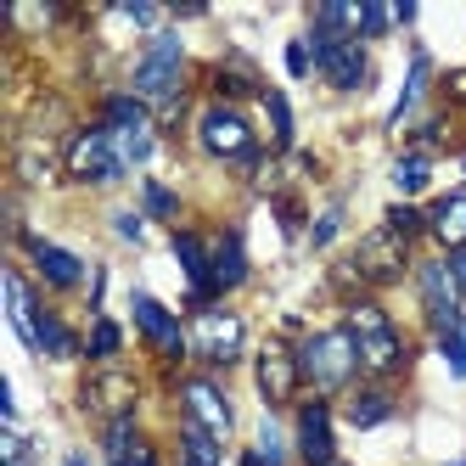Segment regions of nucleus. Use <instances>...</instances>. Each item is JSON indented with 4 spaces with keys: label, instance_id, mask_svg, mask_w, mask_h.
Returning <instances> with one entry per match:
<instances>
[{
    "label": "nucleus",
    "instance_id": "obj_30",
    "mask_svg": "<svg viewBox=\"0 0 466 466\" xmlns=\"http://www.w3.org/2000/svg\"><path fill=\"white\" fill-rule=\"evenodd\" d=\"M0 466H28V444H23V432L6 427V444H0Z\"/></svg>",
    "mask_w": 466,
    "mask_h": 466
},
{
    "label": "nucleus",
    "instance_id": "obj_1",
    "mask_svg": "<svg viewBox=\"0 0 466 466\" xmlns=\"http://www.w3.org/2000/svg\"><path fill=\"white\" fill-rule=\"evenodd\" d=\"M349 338H354V354H360V371L399 377V365H405V343H399L393 320L377 304H354L349 309Z\"/></svg>",
    "mask_w": 466,
    "mask_h": 466
},
{
    "label": "nucleus",
    "instance_id": "obj_17",
    "mask_svg": "<svg viewBox=\"0 0 466 466\" xmlns=\"http://www.w3.org/2000/svg\"><path fill=\"white\" fill-rule=\"evenodd\" d=\"M28 253H35V264H40V276H46L51 287H79V276H85V264H79L74 253H62V248H51V242H35V237H28Z\"/></svg>",
    "mask_w": 466,
    "mask_h": 466
},
{
    "label": "nucleus",
    "instance_id": "obj_39",
    "mask_svg": "<svg viewBox=\"0 0 466 466\" xmlns=\"http://www.w3.org/2000/svg\"><path fill=\"white\" fill-rule=\"evenodd\" d=\"M62 466H90V461H85V455H68V461H62Z\"/></svg>",
    "mask_w": 466,
    "mask_h": 466
},
{
    "label": "nucleus",
    "instance_id": "obj_24",
    "mask_svg": "<svg viewBox=\"0 0 466 466\" xmlns=\"http://www.w3.org/2000/svg\"><path fill=\"white\" fill-rule=\"evenodd\" d=\"M427 74H432V62L416 51V62H410V79H405V96H399V107H393V124L405 118L410 107H416V96H421V85H427Z\"/></svg>",
    "mask_w": 466,
    "mask_h": 466
},
{
    "label": "nucleus",
    "instance_id": "obj_11",
    "mask_svg": "<svg viewBox=\"0 0 466 466\" xmlns=\"http://www.w3.org/2000/svg\"><path fill=\"white\" fill-rule=\"evenodd\" d=\"M298 450H304V466H338V444H331V410L326 399H309L298 410Z\"/></svg>",
    "mask_w": 466,
    "mask_h": 466
},
{
    "label": "nucleus",
    "instance_id": "obj_25",
    "mask_svg": "<svg viewBox=\"0 0 466 466\" xmlns=\"http://www.w3.org/2000/svg\"><path fill=\"white\" fill-rule=\"evenodd\" d=\"M439 343H444L450 371H455V377H466V320H455L450 331H439Z\"/></svg>",
    "mask_w": 466,
    "mask_h": 466
},
{
    "label": "nucleus",
    "instance_id": "obj_4",
    "mask_svg": "<svg viewBox=\"0 0 466 466\" xmlns=\"http://www.w3.org/2000/svg\"><path fill=\"white\" fill-rule=\"evenodd\" d=\"M180 74H186V51H180V40L175 35H157L147 51H141V62H136V96L141 102H180Z\"/></svg>",
    "mask_w": 466,
    "mask_h": 466
},
{
    "label": "nucleus",
    "instance_id": "obj_16",
    "mask_svg": "<svg viewBox=\"0 0 466 466\" xmlns=\"http://www.w3.org/2000/svg\"><path fill=\"white\" fill-rule=\"evenodd\" d=\"M248 276V253H242V237L237 230H225V237L214 242V292H230V287H242Z\"/></svg>",
    "mask_w": 466,
    "mask_h": 466
},
{
    "label": "nucleus",
    "instance_id": "obj_38",
    "mask_svg": "<svg viewBox=\"0 0 466 466\" xmlns=\"http://www.w3.org/2000/svg\"><path fill=\"white\" fill-rule=\"evenodd\" d=\"M242 466H270V461H264L258 450H248V455H242Z\"/></svg>",
    "mask_w": 466,
    "mask_h": 466
},
{
    "label": "nucleus",
    "instance_id": "obj_18",
    "mask_svg": "<svg viewBox=\"0 0 466 466\" xmlns=\"http://www.w3.org/2000/svg\"><path fill=\"white\" fill-rule=\"evenodd\" d=\"M432 237H439L450 253H461L466 248V191H455V197H444L439 208H432Z\"/></svg>",
    "mask_w": 466,
    "mask_h": 466
},
{
    "label": "nucleus",
    "instance_id": "obj_26",
    "mask_svg": "<svg viewBox=\"0 0 466 466\" xmlns=\"http://www.w3.org/2000/svg\"><path fill=\"white\" fill-rule=\"evenodd\" d=\"M393 186L399 191H421L427 186V157H399L393 163Z\"/></svg>",
    "mask_w": 466,
    "mask_h": 466
},
{
    "label": "nucleus",
    "instance_id": "obj_37",
    "mask_svg": "<svg viewBox=\"0 0 466 466\" xmlns=\"http://www.w3.org/2000/svg\"><path fill=\"white\" fill-rule=\"evenodd\" d=\"M124 466H157V461H152V450H136V455H129Z\"/></svg>",
    "mask_w": 466,
    "mask_h": 466
},
{
    "label": "nucleus",
    "instance_id": "obj_32",
    "mask_svg": "<svg viewBox=\"0 0 466 466\" xmlns=\"http://www.w3.org/2000/svg\"><path fill=\"white\" fill-rule=\"evenodd\" d=\"M338 225H343V214H338V208H326V214L315 219V248H326L331 237H338Z\"/></svg>",
    "mask_w": 466,
    "mask_h": 466
},
{
    "label": "nucleus",
    "instance_id": "obj_29",
    "mask_svg": "<svg viewBox=\"0 0 466 466\" xmlns=\"http://www.w3.org/2000/svg\"><path fill=\"white\" fill-rule=\"evenodd\" d=\"M264 102H270V118H276V141L287 147V141H292V107H287V96H276V90H270Z\"/></svg>",
    "mask_w": 466,
    "mask_h": 466
},
{
    "label": "nucleus",
    "instance_id": "obj_34",
    "mask_svg": "<svg viewBox=\"0 0 466 466\" xmlns=\"http://www.w3.org/2000/svg\"><path fill=\"white\" fill-rule=\"evenodd\" d=\"M450 276H455V292H461V304H466V248L450 253Z\"/></svg>",
    "mask_w": 466,
    "mask_h": 466
},
{
    "label": "nucleus",
    "instance_id": "obj_33",
    "mask_svg": "<svg viewBox=\"0 0 466 466\" xmlns=\"http://www.w3.org/2000/svg\"><path fill=\"white\" fill-rule=\"evenodd\" d=\"M287 68H292L298 79H304V74H309V40H298V46L287 51Z\"/></svg>",
    "mask_w": 466,
    "mask_h": 466
},
{
    "label": "nucleus",
    "instance_id": "obj_7",
    "mask_svg": "<svg viewBox=\"0 0 466 466\" xmlns=\"http://www.w3.org/2000/svg\"><path fill=\"white\" fill-rule=\"evenodd\" d=\"M242 343H248L242 320L225 315V309H203L197 326H191V349H197V360H208V365H230L242 354Z\"/></svg>",
    "mask_w": 466,
    "mask_h": 466
},
{
    "label": "nucleus",
    "instance_id": "obj_21",
    "mask_svg": "<svg viewBox=\"0 0 466 466\" xmlns=\"http://www.w3.org/2000/svg\"><path fill=\"white\" fill-rule=\"evenodd\" d=\"M388 416H393V393H382V388H365V393L349 399V421L354 427H382Z\"/></svg>",
    "mask_w": 466,
    "mask_h": 466
},
{
    "label": "nucleus",
    "instance_id": "obj_3",
    "mask_svg": "<svg viewBox=\"0 0 466 466\" xmlns=\"http://www.w3.org/2000/svg\"><path fill=\"white\" fill-rule=\"evenodd\" d=\"M102 129H107V141H113L124 169H141L152 157V118H147L141 96H113L107 113H102Z\"/></svg>",
    "mask_w": 466,
    "mask_h": 466
},
{
    "label": "nucleus",
    "instance_id": "obj_9",
    "mask_svg": "<svg viewBox=\"0 0 466 466\" xmlns=\"http://www.w3.org/2000/svg\"><path fill=\"white\" fill-rule=\"evenodd\" d=\"M405 264H410L405 237H393L388 225H382V230H371V237L360 242V253H354L360 281H399V276H405Z\"/></svg>",
    "mask_w": 466,
    "mask_h": 466
},
{
    "label": "nucleus",
    "instance_id": "obj_2",
    "mask_svg": "<svg viewBox=\"0 0 466 466\" xmlns=\"http://www.w3.org/2000/svg\"><path fill=\"white\" fill-rule=\"evenodd\" d=\"M298 365H304V377H309L320 393H338V388L360 371V354H354L349 326H343V331H315V338L298 349Z\"/></svg>",
    "mask_w": 466,
    "mask_h": 466
},
{
    "label": "nucleus",
    "instance_id": "obj_19",
    "mask_svg": "<svg viewBox=\"0 0 466 466\" xmlns=\"http://www.w3.org/2000/svg\"><path fill=\"white\" fill-rule=\"evenodd\" d=\"M6 309H12V326H17V338L35 349V338H40V309H35V298H28V281L12 270L6 276Z\"/></svg>",
    "mask_w": 466,
    "mask_h": 466
},
{
    "label": "nucleus",
    "instance_id": "obj_8",
    "mask_svg": "<svg viewBox=\"0 0 466 466\" xmlns=\"http://www.w3.org/2000/svg\"><path fill=\"white\" fill-rule=\"evenodd\" d=\"M315 68L326 74L331 90H360V85H365V46H360V40L315 35Z\"/></svg>",
    "mask_w": 466,
    "mask_h": 466
},
{
    "label": "nucleus",
    "instance_id": "obj_35",
    "mask_svg": "<svg viewBox=\"0 0 466 466\" xmlns=\"http://www.w3.org/2000/svg\"><path fill=\"white\" fill-rule=\"evenodd\" d=\"M113 225H118V237H124V242H141V214H118Z\"/></svg>",
    "mask_w": 466,
    "mask_h": 466
},
{
    "label": "nucleus",
    "instance_id": "obj_31",
    "mask_svg": "<svg viewBox=\"0 0 466 466\" xmlns=\"http://www.w3.org/2000/svg\"><path fill=\"white\" fill-rule=\"evenodd\" d=\"M147 214H157V219H175V191L147 186Z\"/></svg>",
    "mask_w": 466,
    "mask_h": 466
},
{
    "label": "nucleus",
    "instance_id": "obj_22",
    "mask_svg": "<svg viewBox=\"0 0 466 466\" xmlns=\"http://www.w3.org/2000/svg\"><path fill=\"white\" fill-rule=\"evenodd\" d=\"M180 450H186V466H225L219 461V439L214 432H203V427H180Z\"/></svg>",
    "mask_w": 466,
    "mask_h": 466
},
{
    "label": "nucleus",
    "instance_id": "obj_36",
    "mask_svg": "<svg viewBox=\"0 0 466 466\" xmlns=\"http://www.w3.org/2000/svg\"><path fill=\"white\" fill-rule=\"evenodd\" d=\"M124 17H129V23H147V28L157 23V12H152V6H124Z\"/></svg>",
    "mask_w": 466,
    "mask_h": 466
},
{
    "label": "nucleus",
    "instance_id": "obj_5",
    "mask_svg": "<svg viewBox=\"0 0 466 466\" xmlns=\"http://www.w3.org/2000/svg\"><path fill=\"white\" fill-rule=\"evenodd\" d=\"M68 175L74 180H85V186H107V180H118L124 175V163H118V152H113V141H107V129L96 124V129H79V136L68 141Z\"/></svg>",
    "mask_w": 466,
    "mask_h": 466
},
{
    "label": "nucleus",
    "instance_id": "obj_40",
    "mask_svg": "<svg viewBox=\"0 0 466 466\" xmlns=\"http://www.w3.org/2000/svg\"><path fill=\"white\" fill-rule=\"evenodd\" d=\"M338 466H343V461H338Z\"/></svg>",
    "mask_w": 466,
    "mask_h": 466
},
{
    "label": "nucleus",
    "instance_id": "obj_10",
    "mask_svg": "<svg viewBox=\"0 0 466 466\" xmlns=\"http://www.w3.org/2000/svg\"><path fill=\"white\" fill-rule=\"evenodd\" d=\"M180 405H186V421H191V427L214 432V439H225V432H230V405H225V393H219L208 377H191V382L180 388Z\"/></svg>",
    "mask_w": 466,
    "mask_h": 466
},
{
    "label": "nucleus",
    "instance_id": "obj_23",
    "mask_svg": "<svg viewBox=\"0 0 466 466\" xmlns=\"http://www.w3.org/2000/svg\"><path fill=\"white\" fill-rule=\"evenodd\" d=\"M35 349H40V354H51V360L74 354V338H68V326H62L56 315H40V338H35Z\"/></svg>",
    "mask_w": 466,
    "mask_h": 466
},
{
    "label": "nucleus",
    "instance_id": "obj_20",
    "mask_svg": "<svg viewBox=\"0 0 466 466\" xmlns=\"http://www.w3.org/2000/svg\"><path fill=\"white\" fill-rule=\"evenodd\" d=\"M85 399H90V405H102L107 421H113V416H129V405H136V382H129V377H102V382L85 388Z\"/></svg>",
    "mask_w": 466,
    "mask_h": 466
},
{
    "label": "nucleus",
    "instance_id": "obj_15",
    "mask_svg": "<svg viewBox=\"0 0 466 466\" xmlns=\"http://www.w3.org/2000/svg\"><path fill=\"white\" fill-rule=\"evenodd\" d=\"M175 258L186 264V281H191V298L197 304H208L214 298V258H208V248L191 237V230H180L175 237Z\"/></svg>",
    "mask_w": 466,
    "mask_h": 466
},
{
    "label": "nucleus",
    "instance_id": "obj_6",
    "mask_svg": "<svg viewBox=\"0 0 466 466\" xmlns=\"http://www.w3.org/2000/svg\"><path fill=\"white\" fill-rule=\"evenodd\" d=\"M203 147L225 163H253L258 157V141H253V129L237 107H208L203 113Z\"/></svg>",
    "mask_w": 466,
    "mask_h": 466
},
{
    "label": "nucleus",
    "instance_id": "obj_28",
    "mask_svg": "<svg viewBox=\"0 0 466 466\" xmlns=\"http://www.w3.org/2000/svg\"><path fill=\"white\" fill-rule=\"evenodd\" d=\"M421 225H427V219H421L416 208H388V230H393V237H405V242H410Z\"/></svg>",
    "mask_w": 466,
    "mask_h": 466
},
{
    "label": "nucleus",
    "instance_id": "obj_14",
    "mask_svg": "<svg viewBox=\"0 0 466 466\" xmlns=\"http://www.w3.org/2000/svg\"><path fill=\"white\" fill-rule=\"evenodd\" d=\"M136 326L152 338V349L157 354H169V360H180L186 354V331H180V320L157 304V298H147V292H136Z\"/></svg>",
    "mask_w": 466,
    "mask_h": 466
},
{
    "label": "nucleus",
    "instance_id": "obj_13",
    "mask_svg": "<svg viewBox=\"0 0 466 466\" xmlns=\"http://www.w3.org/2000/svg\"><path fill=\"white\" fill-rule=\"evenodd\" d=\"M416 281H421V298H427V315H432V326H439V331H450V326L461 320V292H455L450 264H421V270H416Z\"/></svg>",
    "mask_w": 466,
    "mask_h": 466
},
{
    "label": "nucleus",
    "instance_id": "obj_27",
    "mask_svg": "<svg viewBox=\"0 0 466 466\" xmlns=\"http://www.w3.org/2000/svg\"><path fill=\"white\" fill-rule=\"evenodd\" d=\"M90 354H96V360H113V354H118V326H113V320H96V331H90Z\"/></svg>",
    "mask_w": 466,
    "mask_h": 466
},
{
    "label": "nucleus",
    "instance_id": "obj_12",
    "mask_svg": "<svg viewBox=\"0 0 466 466\" xmlns=\"http://www.w3.org/2000/svg\"><path fill=\"white\" fill-rule=\"evenodd\" d=\"M298 377H304L298 354L281 349V343H264V354H258V393L270 399V405H287L292 388H298Z\"/></svg>",
    "mask_w": 466,
    "mask_h": 466
}]
</instances>
